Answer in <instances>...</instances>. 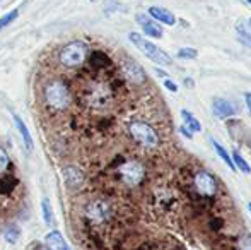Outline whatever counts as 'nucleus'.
Masks as SVG:
<instances>
[{
	"instance_id": "obj_6",
	"label": "nucleus",
	"mask_w": 251,
	"mask_h": 250,
	"mask_svg": "<svg viewBox=\"0 0 251 250\" xmlns=\"http://www.w3.org/2000/svg\"><path fill=\"white\" fill-rule=\"evenodd\" d=\"M118 173L122 177L123 184L128 185V187H135L146 177V168L140 161H125L123 165H120Z\"/></svg>"
},
{
	"instance_id": "obj_29",
	"label": "nucleus",
	"mask_w": 251,
	"mask_h": 250,
	"mask_svg": "<svg viewBox=\"0 0 251 250\" xmlns=\"http://www.w3.org/2000/svg\"><path fill=\"white\" fill-rule=\"evenodd\" d=\"M179 130H181V134H183V136H185V137H188V139H192V130H190V129H186V127L185 125H181V129H179Z\"/></svg>"
},
{
	"instance_id": "obj_17",
	"label": "nucleus",
	"mask_w": 251,
	"mask_h": 250,
	"mask_svg": "<svg viewBox=\"0 0 251 250\" xmlns=\"http://www.w3.org/2000/svg\"><path fill=\"white\" fill-rule=\"evenodd\" d=\"M17 185V178L14 175H5V177H0V194L3 195H9L12 194V190Z\"/></svg>"
},
{
	"instance_id": "obj_27",
	"label": "nucleus",
	"mask_w": 251,
	"mask_h": 250,
	"mask_svg": "<svg viewBox=\"0 0 251 250\" xmlns=\"http://www.w3.org/2000/svg\"><path fill=\"white\" fill-rule=\"evenodd\" d=\"M239 245H241V250H251V233L243 235Z\"/></svg>"
},
{
	"instance_id": "obj_34",
	"label": "nucleus",
	"mask_w": 251,
	"mask_h": 250,
	"mask_svg": "<svg viewBox=\"0 0 251 250\" xmlns=\"http://www.w3.org/2000/svg\"><path fill=\"white\" fill-rule=\"evenodd\" d=\"M248 2H250V3H251V0H248Z\"/></svg>"
},
{
	"instance_id": "obj_12",
	"label": "nucleus",
	"mask_w": 251,
	"mask_h": 250,
	"mask_svg": "<svg viewBox=\"0 0 251 250\" xmlns=\"http://www.w3.org/2000/svg\"><path fill=\"white\" fill-rule=\"evenodd\" d=\"M65 185L69 189H79L84 184V173L77 167H65L62 171Z\"/></svg>"
},
{
	"instance_id": "obj_14",
	"label": "nucleus",
	"mask_w": 251,
	"mask_h": 250,
	"mask_svg": "<svg viewBox=\"0 0 251 250\" xmlns=\"http://www.w3.org/2000/svg\"><path fill=\"white\" fill-rule=\"evenodd\" d=\"M12 118H14V122H16L17 130H19V134H21V139H23V142H24V147H26L27 153H31V151L34 149V142H33V137H31V134H29V129H27L26 124H24V120L19 117V115L12 113Z\"/></svg>"
},
{
	"instance_id": "obj_5",
	"label": "nucleus",
	"mask_w": 251,
	"mask_h": 250,
	"mask_svg": "<svg viewBox=\"0 0 251 250\" xmlns=\"http://www.w3.org/2000/svg\"><path fill=\"white\" fill-rule=\"evenodd\" d=\"M128 132L137 142L146 149H155L159 146V134L155 132V129L149 125L147 122L142 120H133L128 124Z\"/></svg>"
},
{
	"instance_id": "obj_13",
	"label": "nucleus",
	"mask_w": 251,
	"mask_h": 250,
	"mask_svg": "<svg viewBox=\"0 0 251 250\" xmlns=\"http://www.w3.org/2000/svg\"><path fill=\"white\" fill-rule=\"evenodd\" d=\"M149 16L152 19H155L157 23L162 24H168V26H175L176 24V17L171 10L164 9V7H159V5H152L149 9Z\"/></svg>"
},
{
	"instance_id": "obj_21",
	"label": "nucleus",
	"mask_w": 251,
	"mask_h": 250,
	"mask_svg": "<svg viewBox=\"0 0 251 250\" xmlns=\"http://www.w3.org/2000/svg\"><path fill=\"white\" fill-rule=\"evenodd\" d=\"M212 144H214V147H215V153H217L219 156H221V160L224 161V163L227 165V167L231 168V170H236L234 163H232V158L229 156V153H227V151H226L224 147H222L221 144L217 142V140H212Z\"/></svg>"
},
{
	"instance_id": "obj_33",
	"label": "nucleus",
	"mask_w": 251,
	"mask_h": 250,
	"mask_svg": "<svg viewBox=\"0 0 251 250\" xmlns=\"http://www.w3.org/2000/svg\"><path fill=\"white\" fill-rule=\"evenodd\" d=\"M91 2H98V0H91Z\"/></svg>"
},
{
	"instance_id": "obj_9",
	"label": "nucleus",
	"mask_w": 251,
	"mask_h": 250,
	"mask_svg": "<svg viewBox=\"0 0 251 250\" xmlns=\"http://www.w3.org/2000/svg\"><path fill=\"white\" fill-rule=\"evenodd\" d=\"M86 214L94 223H102L111 216V206L106 200H93L91 204H87Z\"/></svg>"
},
{
	"instance_id": "obj_20",
	"label": "nucleus",
	"mask_w": 251,
	"mask_h": 250,
	"mask_svg": "<svg viewBox=\"0 0 251 250\" xmlns=\"http://www.w3.org/2000/svg\"><path fill=\"white\" fill-rule=\"evenodd\" d=\"M236 33H238V36H239V41L251 48V31H250V28L245 26V23H238Z\"/></svg>"
},
{
	"instance_id": "obj_16",
	"label": "nucleus",
	"mask_w": 251,
	"mask_h": 250,
	"mask_svg": "<svg viewBox=\"0 0 251 250\" xmlns=\"http://www.w3.org/2000/svg\"><path fill=\"white\" fill-rule=\"evenodd\" d=\"M89 62H91V65L96 67V69H104V67L111 65L109 57L106 54H102V52H93V54H91Z\"/></svg>"
},
{
	"instance_id": "obj_3",
	"label": "nucleus",
	"mask_w": 251,
	"mask_h": 250,
	"mask_svg": "<svg viewBox=\"0 0 251 250\" xmlns=\"http://www.w3.org/2000/svg\"><path fill=\"white\" fill-rule=\"evenodd\" d=\"M82 98H86V103L89 108L104 110V108H108L113 103V89L106 83H94L87 87L86 93L82 94Z\"/></svg>"
},
{
	"instance_id": "obj_19",
	"label": "nucleus",
	"mask_w": 251,
	"mask_h": 250,
	"mask_svg": "<svg viewBox=\"0 0 251 250\" xmlns=\"http://www.w3.org/2000/svg\"><path fill=\"white\" fill-rule=\"evenodd\" d=\"M181 115H183V118H185V127H186V129H190L192 132H200V130H201L200 122L197 120V118L193 117L188 110H181Z\"/></svg>"
},
{
	"instance_id": "obj_15",
	"label": "nucleus",
	"mask_w": 251,
	"mask_h": 250,
	"mask_svg": "<svg viewBox=\"0 0 251 250\" xmlns=\"http://www.w3.org/2000/svg\"><path fill=\"white\" fill-rule=\"evenodd\" d=\"M47 244L50 245L53 250H70L69 247H67L65 240H63V237H62L60 231H51V233H48Z\"/></svg>"
},
{
	"instance_id": "obj_24",
	"label": "nucleus",
	"mask_w": 251,
	"mask_h": 250,
	"mask_svg": "<svg viewBox=\"0 0 251 250\" xmlns=\"http://www.w3.org/2000/svg\"><path fill=\"white\" fill-rule=\"evenodd\" d=\"M41 209H43L45 223H47V224H51V223H53V209H51L50 199H47V197H45L43 202H41Z\"/></svg>"
},
{
	"instance_id": "obj_11",
	"label": "nucleus",
	"mask_w": 251,
	"mask_h": 250,
	"mask_svg": "<svg viewBox=\"0 0 251 250\" xmlns=\"http://www.w3.org/2000/svg\"><path fill=\"white\" fill-rule=\"evenodd\" d=\"M212 107H214V108H212V110H214V113L217 115V117H221V118L234 117V115L238 113V108H236V105L231 103V101H227V100H224V98H215Z\"/></svg>"
},
{
	"instance_id": "obj_2",
	"label": "nucleus",
	"mask_w": 251,
	"mask_h": 250,
	"mask_svg": "<svg viewBox=\"0 0 251 250\" xmlns=\"http://www.w3.org/2000/svg\"><path fill=\"white\" fill-rule=\"evenodd\" d=\"M87 57H89V47H87V43L82 40H75L67 43L60 50L58 60L65 69H79V67L84 65Z\"/></svg>"
},
{
	"instance_id": "obj_28",
	"label": "nucleus",
	"mask_w": 251,
	"mask_h": 250,
	"mask_svg": "<svg viewBox=\"0 0 251 250\" xmlns=\"http://www.w3.org/2000/svg\"><path fill=\"white\" fill-rule=\"evenodd\" d=\"M164 86L168 87V89L171 91V93H178V86H176V83H173V81L168 79V77L164 79Z\"/></svg>"
},
{
	"instance_id": "obj_18",
	"label": "nucleus",
	"mask_w": 251,
	"mask_h": 250,
	"mask_svg": "<svg viewBox=\"0 0 251 250\" xmlns=\"http://www.w3.org/2000/svg\"><path fill=\"white\" fill-rule=\"evenodd\" d=\"M3 237H5V240L9 242V244H16L21 237V228L14 223L7 224L5 230H3Z\"/></svg>"
},
{
	"instance_id": "obj_23",
	"label": "nucleus",
	"mask_w": 251,
	"mask_h": 250,
	"mask_svg": "<svg viewBox=\"0 0 251 250\" xmlns=\"http://www.w3.org/2000/svg\"><path fill=\"white\" fill-rule=\"evenodd\" d=\"M19 17V10L17 9H14V10H10V12H7V14H3L2 17H0V29H3L5 26H9V24H12L14 21Z\"/></svg>"
},
{
	"instance_id": "obj_31",
	"label": "nucleus",
	"mask_w": 251,
	"mask_h": 250,
	"mask_svg": "<svg viewBox=\"0 0 251 250\" xmlns=\"http://www.w3.org/2000/svg\"><path fill=\"white\" fill-rule=\"evenodd\" d=\"M248 209H250V213H251V202H248Z\"/></svg>"
},
{
	"instance_id": "obj_26",
	"label": "nucleus",
	"mask_w": 251,
	"mask_h": 250,
	"mask_svg": "<svg viewBox=\"0 0 251 250\" xmlns=\"http://www.w3.org/2000/svg\"><path fill=\"white\" fill-rule=\"evenodd\" d=\"M9 154L5 153V149H2V147H0V173H3V171L7 170V168H9Z\"/></svg>"
},
{
	"instance_id": "obj_30",
	"label": "nucleus",
	"mask_w": 251,
	"mask_h": 250,
	"mask_svg": "<svg viewBox=\"0 0 251 250\" xmlns=\"http://www.w3.org/2000/svg\"><path fill=\"white\" fill-rule=\"evenodd\" d=\"M245 101H246V107H248L250 111H251V93H246L245 94Z\"/></svg>"
},
{
	"instance_id": "obj_32",
	"label": "nucleus",
	"mask_w": 251,
	"mask_h": 250,
	"mask_svg": "<svg viewBox=\"0 0 251 250\" xmlns=\"http://www.w3.org/2000/svg\"><path fill=\"white\" fill-rule=\"evenodd\" d=\"M248 24H250V26H248V28H250V31H251V19L248 21Z\"/></svg>"
},
{
	"instance_id": "obj_22",
	"label": "nucleus",
	"mask_w": 251,
	"mask_h": 250,
	"mask_svg": "<svg viewBox=\"0 0 251 250\" xmlns=\"http://www.w3.org/2000/svg\"><path fill=\"white\" fill-rule=\"evenodd\" d=\"M232 163H234V167L238 168L239 171H243L245 175H250L251 173V168H250V165L246 163V160L241 156V154L236 151L234 154H232Z\"/></svg>"
},
{
	"instance_id": "obj_4",
	"label": "nucleus",
	"mask_w": 251,
	"mask_h": 250,
	"mask_svg": "<svg viewBox=\"0 0 251 250\" xmlns=\"http://www.w3.org/2000/svg\"><path fill=\"white\" fill-rule=\"evenodd\" d=\"M128 40L132 41V43L135 45V47L139 48V50L142 52V54L146 55L149 60H152L154 63H157V65H169V63H171V57H169V55L166 54L164 50H161L157 45H154L152 41L146 40L142 34L130 33L128 34Z\"/></svg>"
},
{
	"instance_id": "obj_25",
	"label": "nucleus",
	"mask_w": 251,
	"mask_h": 250,
	"mask_svg": "<svg viewBox=\"0 0 251 250\" xmlns=\"http://www.w3.org/2000/svg\"><path fill=\"white\" fill-rule=\"evenodd\" d=\"M178 57L179 58H186V60H193V58L199 57V52H197L195 48H179Z\"/></svg>"
},
{
	"instance_id": "obj_1",
	"label": "nucleus",
	"mask_w": 251,
	"mask_h": 250,
	"mask_svg": "<svg viewBox=\"0 0 251 250\" xmlns=\"http://www.w3.org/2000/svg\"><path fill=\"white\" fill-rule=\"evenodd\" d=\"M45 101L55 111H65L72 105L70 87L62 79H53L45 86Z\"/></svg>"
},
{
	"instance_id": "obj_8",
	"label": "nucleus",
	"mask_w": 251,
	"mask_h": 250,
	"mask_svg": "<svg viewBox=\"0 0 251 250\" xmlns=\"http://www.w3.org/2000/svg\"><path fill=\"white\" fill-rule=\"evenodd\" d=\"M193 185L201 197H214L217 194V182L208 171L200 170L193 178Z\"/></svg>"
},
{
	"instance_id": "obj_7",
	"label": "nucleus",
	"mask_w": 251,
	"mask_h": 250,
	"mask_svg": "<svg viewBox=\"0 0 251 250\" xmlns=\"http://www.w3.org/2000/svg\"><path fill=\"white\" fill-rule=\"evenodd\" d=\"M120 67H122L125 79L130 81L132 84H144L147 81V74L144 70V67L139 62L133 60V58H123Z\"/></svg>"
},
{
	"instance_id": "obj_10",
	"label": "nucleus",
	"mask_w": 251,
	"mask_h": 250,
	"mask_svg": "<svg viewBox=\"0 0 251 250\" xmlns=\"http://www.w3.org/2000/svg\"><path fill=\"white\" fill-rule=\"evenodd\" d=\"M137 23L140 24V28H142V31L147 34V36H151V38H162V34H164L162 28L159 26V24L155 23V21L152 19L151 16H147V14H139V16H137Z\"/></svg>"
}]
</instances>
